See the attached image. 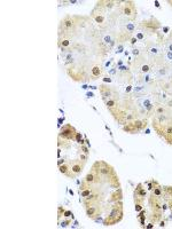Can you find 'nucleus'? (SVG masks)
<instances>
[{
  "label": "nucleus",
  "mask_w": 172,
  "mask_h": 229,
  "mask_svg": "<svg viewBox=\"0 0 172 229\" xmlns=\"http://www.w3.org/2000/svg\"><path fill=\"white\" fill-rule=\"evenodd\" d=\"M99 89H100V94H101L102 99H103V101H107L108 99H110L111 98V88L108 87V86H106V85H101L100 87H99Z\"/></svg>",
  "instance_id": "6e6552de"
},
{
  "label": "nucleus",
  "mask_w": 172,
  "mask_h": 229,
  "mask_svg": "<svg viewBox=\"0 0 172 229\" xmlns=\"http://www.w3.org/2000/svg\"><path fill=\"white\" fill-rule=\"evenodd\" d=\"M160 227H165V221L163 220V221H161V223H160Z\"/></svg>",
  "instance_id": "4be33fe9"
},
{
  "label": "nucleus",
  "mask_w": 172,
  "mask_h": 229,
  "mask_svg": "<svg viewBox=\"0 0 172 229\" xmlns=\"http://www.w3.org/2000/svg\"><path fill=\"white\" fill-rule=\"evenodd\" d=\"M137 41H138V39L135 38V37H131V44H132V45H134Z\"/></svg>",
  "instance_id": "f3484780"
},
{
  "label": "nucleus",
  "mask_w": 172,
  "mask_h": 229,
  "mask_svg": "<svg viewBox=\"0 0 172 229\" xmlns=\"http://www.w3.org/2000/svg\"><path fill=\"white\" fill-rule=\"evenodd\" d=\"M57 164H59V166H60V165H62V164H64V160H63V159H60V160H59V163H57Z\"/></svg>",
  "instance_id": "412c9836"
},
{
  "label": "nucleus",
  "mask_w": 172,
  "mask_h": 229,
  "mask_svg": "<svg viewBox=\"0 0 172 229\" xmlns=\"http://www.w3.org/2000/svg\"><path fill=\"white\" fill-rule=\"evenodd\" d=\"M169 31H170V28H169V26H163V32H164V33H168Z\"/></svg>",
  "instance_id": "a211bd4d"
},
{
  "label": "nucleus",
  "mask_w": 172,
  "mask_h": 229,
  "mask_svg": "<svg viewBox=\"0 0 172 229\" xmlns=\"http://www.w3.org/2000/svg\"><path fill=\"white\" fill-rule=\"evenodd\" d=\"M84 165H85V162L83 160H78V159H75L72 162L70 163V169L72 171L75 175H78V174H81L83 172V169H84Z\"/></svg>",
  "instance_id": "423d86ee"
},
{
  "label": "nucleus",
  "mask_w": 172,
  "mask_h": 229,
  "mask_svg": "<svg viewBox=\"0 0 172 229\" xmlns=\"http://www.w3.org/2000/svg\"><path fill=\"white\" fill-rule=\"evenodd\" d=\"M106 106H107V108L109 109V111L112 109H115L118 104H117V100L115 99V98H110V99H108L107 101H106Z\"/></svg>",
  "instance_id": "9d476101"
},
{
  "label": "nucleus",
  "mask_w": 172,
  "mask_h": 229,
  "mask_svg": "<svg viewBox=\"0 0 172 229\" xmlns=\"http://www.w3.org/2000/svg\"><path fill=\"white\" fill-rule=\"evenodd\" d=\"M169 145H172V140H171V142H170V143H169Z\"/></svg>",
  "instance_id": "393cba45"
},
{
  "label": "nucleus",
  "mask_w": 172,
  "mask_h": 229,
  "mask_svg": "<svg viewBox=\"0 0 172 229\" xmlns=\"http://www.w3.org/2000/svg\"><path fill=\"white\" fill-rule=\"evenodd\" d=\"M155 6H156V7H160V2H158V1H155Z\"/></svg>",
  "instance_id": "5701e85b"
},
{
  "label": "nucleus",
  "mask_w": 172,
  "mask_h": 229,
  "mask_svg": "<svg viewBox=\"0 0 172 229\" xmlns=\"http://www.w3.org/2000/svg\"><path fill=\"white\" fill-rule=\"evenodd\" d=\"M144 184L142 183H139L134 190V203H140V204H144L145 197H146V190H145Z\"/></svg>",
  "instance_id": "39448f33"
},
{
  "label": "nucleus",
  "mask_w": 172,
  "mask_h": 229,
  "mask_svg": "<svg viewBox=\"0 0 172 229\" xmlns=\"http://www.w3.org/2000/svg\"><path fill=\"white\" fill-rule=\"evenodd\" d=\"M138 219H139V221L141 223V227H145V219H146V211H145L144 208L139 212V215H138Z\"/></svg>",
  "instance_id": "f8f14e48"
},
{
  "label": "nucleus",
  "mask_w": 172,
  "mask_h": 229,
  "mask_svg": "<svg viewBox=\"0 0 172 229\" xmlns=\"http://www.w3.org/2000/svg\"><path fill=\"white\" fill-rule=\"evenodd\" d=\"M139 28H141L142 30H144V33L145 31L148 32V33H153V32H156L158 30V29L161 28V24H160V22L156 20V18L151 17L150 20H147V21H142L139 24Z\"/></svg>",
  "instance_id": "20e7f679"
},
{
  "label": "nucleus",
  "mask_w": 172,
  "mask_h": 229,
  "mask_svg": "<svg viewBox=\"0 0 172 229\" xmlns=\"http://www.w3.org/2000/svg\"><path fill=\"white\" fill-rule=\"evenodd\" d=\"M123 50H124V46L122 45V44H118V46H117V53H122V52H123Z\"/></svg>",
  "instance_id": "dca6fc26"
},
{
  "label": "nucleus",
  "mask_w": 172,
  "mask_h": 229,
  "mask_svg": "<svg viewBox=\"0 0 172 229\" xmlns=\"http://www.w3.org/2000/svg\"><path fill=\"white\" fill-rule=\"evenodd\" d=\"M132 54H133V55H139V54H140V52H139L138 50H132Z\"/></svg>",
  "instance_id": "aec40b11"
},
{
  "label": "nucleus",
  "mask_w": 172,
  "mask_h": 229,
  "mask_svg": "<svg viewBox=\"0 0 172 229\" xmlns=\"http://www.w3.org/2000/svg\"><path fill=\"white\" fill-rule=\"evenodd\" d=\"M76 141H77L78 143H81V145H83V143H84V140L81 139V134L78 133V132H77V135H76Z\"/></svg>",
  "instance_id": "ddd939ff"
},
{
  "label": "nucleus",
  "mask_w": 172,
  "mask_h": 229,
  "mask_svg": "<svg viewBox=\"0 0 172 229\" xmlns=\"http://www.w3.org/2000/svg\"><path fill=\"white\" fill-rule=\"evenodd\" d=\"M135 38L142 40V39H145V33H144V32H138V33H137V37H135Z\"/></svg>",
  "instance_id": "2eb2a0df"
},
{
  "label": "nucleus",
  "mask_w": 172,
  "mask_h": 229,
  "mask_svg": "<svg viewBox=\"0 0 172 229\" xmlns=\"http://www.w3.org/2000/svg\"><path fill=\"white\" fill-rule=\"evenodd\" d=\"M77 131L75 130L74 126L70 124H66L64 126L61 127L60 133H59V146H62L64 148H69V143L71 141L76 140Z\"/></svg>",
  "instance_id": "f257e3e1"
},
{
  "label": "nucleus",
  "mask_w": 172,
  "mask_h": 229,
  "mask_svg": "<svg viewBox=\"0 0 172 229\" xmlns=\"http://www.w3.org/2000/svg\"><path fill=\"white\" fill-rule=\"evenodd\" d=\"M103 81H105V83H111V78L106 77V78H103Z\"/></svg>",
  "instance_id": "6ab92c4d"
},
{
  "label": "nucleus",
  "mask_w": 172,
  "mask_h": 229,
  "mask_svg": "<svg viewBox=\"0 0 172 229\" xmlns=\"http://www.w3.org/2000/svg\"><path fill=\"white\" fill-rule=\"evenodd\" d=\"M147 126V122L146 120H139V119H133L131 122L125 123V125L123 126V131L126 133H135L139 132L142 128Z\"/></svg>",
  "instance_id": "f03ea898"
},
{
  "label": "nucleus",
  "mask_w": 172,
  "mask_h": 229,
  "mask_svg": "<svg viewBox=\"0 0 172 229\" xmlns=\"http://www.w3.org/2000/svg\"><path fill=\"white\" fill-rule=\"evenodd\" d=\"M147 228H153V223H149V225L147 226Z\"/></svg>",
  "instance_id": "b1692460"
},
{
  "label": "nucleus",
  "mask_w": 172,
  "mask_h": 229,
  "mask_svg": "<svg viewBox=\"0 0 172 229\" xmlns=\"http://www.w3.org/2000/svg\"><path fill=\"white\" fill-rule=\"evenodd\" d=\"M134 208H135V212H140L144 208V206L140 203H134Z\"/></svg>",
  "instance_id": "4468645a"
},
{
  "label": "nucleus",
  "mask_w": 172,
  "mask_h": 229,
  "mask_svg": "<svg viewBox=\"0 0 172 229\" xmlns=\"http://www.w3.org/2000/svg\"><path fill=\"white\" fill-rule=\"evenodd\" d=\"M122 7H120V12L122 14L125 15L130 21H134L137 18V9L134 6L133 1H123Z\"/></svg>",
  "instance_id": "7ed1b4c3"
},
{
  "label": "nucleus",
  "mask_w": 172,
  "mask_h": 229,
  "mask_svg": "<svg viewBox=\"0 0 172 229\" xmlns=\"http://www.w3.org/2000/svg\"><path fill=\"white\" fill-rule=\"evenodd\" d=\"M125 31H126V33H129V35H132V33L135 31V24H134V23H127V24L125 25Z\"/></svg>",
  "instance_id": "9b49d317"
},
{
  "label": "nucleus",
  "mask_w": 172,
  "mask_h": 229,
  "mask_svg": "<svg viewBox=\"0 0 172 229\" xmlns=\"http://www.w3.org/2000/svg\"><path fill=\"white\" fill-rule=\"evenodd\" d=\"M140 106L144 107V109L147 110L148 112H149V111H151V110L155 108L153 101H151V100H149V99H141L140 100Z\"/></svg>",
  "instance_id": "1a4fd4ad"
},
{
  "label": "nucleus",
  "mask_w": 172,
  "mask_h": 229,
  "mask_svg": "<svg viewBox=\"0 0 172 229\" xmlns=\"http://www.w3.org/2000/svg\"><path fill=\"white\" fill-rule=\"evenodd\" d=\"M102 74H103V69H102L101 65L99 64H95L91 68V71H90V77L91 79H98L99 77H101Z\"/></svg>",
  "instance_id": "0eeeda50"
}]
</instances>
